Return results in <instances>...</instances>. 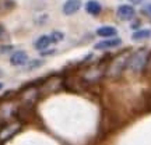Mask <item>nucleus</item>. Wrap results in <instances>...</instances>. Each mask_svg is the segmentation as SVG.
I'll return each instance as SVG.
<instances>
[{
	"label": "nucleus",
	"mask_w": 151,
	"mask_h": 145,
	"mask_svg": "<svg viewBox=\"0 0 151 145\" xmlns=\"http://www.w3.org/2000/svg\"><path fill=\"white\" fill-rule=\"evenodd\" d=\"M10 63H11V66H16V67L27 64L28 63L27 52H24V50H17V52H14L10 57Z\"/></svg>",
	"instance_id": "obj_5"
},
{
	"label": "nucleus",
	"mask_w": 151,
	"mask_h": 145,
	"mask_svg": "<svg viewBox=\"0 0 151 145\" xmlns=\"http://www.w3.org/2000/svg\"><path fill=\"white\" fill-rule=\"evenodd\" d=\"M147 59H148V52H147V49H139L136 53L130 54L127 67H129L133 73H139V71H141L144 67H146Z\"/></svg>",
	"instance_id": "obj_2"
},
{
	"label": "nucleus",
	"mask_w": 151,
	"mask_h": 145,
	"mask_svg": "<svg viewBox=\"0 0 151 145\" xmlns=\"http://www.w3.org/2000/svg\"><path fill=\"white\" fill-rule=\"evenodd\" d=\"M130 1H132V3H136V4H137V3H140L141 0H130Z\"/></svg>",
	"instance_id": "obj_16"
},
{
	"label": "nucleus",
	"mask_w": 151,
	"mask_h": 145,
	"mask_svg": "<svg viewBox=\"0 0 151 145\" xmlns=\"http://www.w3.org/2000/svg\"><path fill=\"white\" fill-rule=\"evenodd\" d=\"M116 16H118L119 20H122V21H130V20H133L136 16V10L129 4H122L118 7V10H116Z\"/></svg>",
	"instance_id": "obj_3"
},
{
	"label": "nucleus",
	"mask_w": 151,
	"mask_h": 145,
	"mask_svg": "<svg viewBox=\"0 0 151 145\" xmlns=\"http://www.w3.org/2000/svg\"><path fill=\"white\" fill-rule=\"evenodd\" d=\"M3 34H4V28H3V25H0V38L3 36Z\"/></svg>",
	"instance_id": "obj_15"
},
{
	"label": "nucleus",
	"mask_w": 151,
	"mask_h": 145,
	"mask_svg": "<svg viewBox=\"0 0 151 145\" xmlns=\"http://www.w3.org/2000/svg\"><path fill=\"white\" fill-rule=\"evenodd\" d=\"M141 13H143V14H146L147 17H150V18H151V3H150V4L143 6V9H141Z\"/></svg>",
	"instance_id": "obj_13"
},
{
	"label": "nucleus",
	"mask_w": 151,
	"mask_h": 145,
	"mask_svg": "<svg viewBox=\"0 0 151 145\" xmlns=\"http://www.w3.org/2000/svg\"><path fill=\"white\" fill-rule=\"evenodd\" d=\"M151 36V31L150 29H139L132 35L133 41H143V39H148Z\"/></svg>",
	"instance_id": "obj_11"
},
{
	"label": "nucleus",
	"mask_w": 151,
	"mask_h": 145,
	"mask_svg": "<svg viewBox=\"0 0 151 145\" xmlns=\"http://www.w3.org/2000/svg\"><path fill=\"white\" fill-rule=\"evenodd\" d=\"M20 127H21L20 123H14V124H10L9 127H4V129L1 130V133H0V140L6 141V140H9V138H11L20 130Z\"/></svg>",
	"instance_id": "obj_7"
},
{
	"label": "nucleus",
	"mask_w": 151,
	"mask_h": 145,
	"mask_svg": "<svg viewBox=\"0 0 151 145\" xmlns=\"http://www.w3.org/2000/svg\"><path fill=\"white\" fill-rule=\"evenodd\" d=\"M81 7V0H66L65 4H63V13L66 16H73L77 11L80 10Z\"/></svg>",
	"instance_id": "obj_6"
},
{
	"label": "nucleus",
	"mask_w": 151,
	"mask_h": 145,
	"mask_svg": "<svg viewBox=\"0 0 151 145\" xmlns=\"http://www.w3.org/2000/svg\"><path fill=\"white\" fill-rule=\"evenodd\" d=\"M52 53H55L53 49H49V50H41V54H42V56H48V54H52Z\"/></svg>",
	"instance_id": "obj_14"
},
{
	"label": "nucleus",
	"mask_w": 151,
	"mask_h": 145,
	"mask_svg": "<svg viewBox=\"0 0 151 145\" xmlns=\"http://www.w3.org/2000/svg\"><path fill=\"white\" fill-rule=\"evenodd\" d=\"M50 43H52L50 35H42V36H39L37 39V42H35V48L41 52V50H45V49L48 48Z\"/></svg>",
	"instance_id": "obj_10"
},
{
	"label": "nucleus",
	"mask_w": 151,
	"mask_h": 145,
	"mask_svg": "<svg viewBox=\"0 0 151 145\" xmlns=\"http://www.w3.org/2000/svg\"><path fill=\"white\" fill-rule=\"evenodd\" d=\"M65 38V35L62 32H59V31H53V32L50 34V39H52V43H58L60 42L62 39Z\"/></svg>",
	"instance_id": "obj_12"
},
{
	"label": "nucleus",
	"mask_w": 151,
	"mask_h": 145,
	"mask_svg": "<svg viewBox=\"0 0 151 145\" xmlns=\"http://www.w3.org/2000/svg\"><path fill=\"white\" fill-rule=\"evenodd\" d=\"M132 52L130 50H124L123 53L118 54L115 59L109 63V67L106 69V75L111 77V78H116L123 73V70L127 67V63H129V57Z\"/></svg>",
	"instance_id": "obj_1"
},
{
	"label": "nucleus",
	"mask_w": 151,
	"mask_h": 145,
	"mask_svg": "<svg viewBox=\"0 0 151 145\" xmlns=\"http://www.w3.org/2000/svg\"><path fill=\"white\" fill-rule=\"evenodd\" d=\"M86 10H87V13L91 14V16H98V14L102 11V6L99 4L97 0H90V1H87Z\"/></svg>",
	"instance_id": "obj_8"
},
{
	"label": "nucleus",
	"mask_w": 151,
	"mask_h": 145,
	"mask_svg": "<svg viewBox=\"0 0 151 145\" xmlns=\"http://www.w3.org/2000/svg\"><path fill=\"white\" fill-rule=\"evenodd\" d=\"M116 28L115 27H109V25H105V27H101L97 29V35L102 38H111V36H116Z\"/></svg>",
	"instance_id": "obj_9"
},
{
	"label": "nucleus",
	"mask_w": 151,
	"mask_h": 145,
	"mask_svg": "<svg viewBox=\"0 0 151 145\" xmlns=\"http://www.w3.org/2000/svg\"><path fill=\"white\" fill-rule=\"evenodd\" d=\"M122 43V39L118 36H111L109 39H104L101 42L95 43L94 48L97 50H105V49H112V48H118L119 45Z\"/></svg>",
	"instance_id": "obj_4"
},
{
	"label": "nucleus",
	"mask_w": 151,
	"mask_h": 145,
	"mask_svg": "<svg viewBox=\"0 0 151 145\" xmlns=\"http://www.w3.org/2000/svg\"><path fill=\"white\" fill-rule=\"evenodd\" d=\"M1 88H3V84H1V82H0V89H1Z\"/></svg>",
	"instance_id": "obj_17"
}]
</instances>
